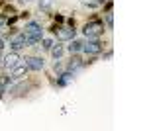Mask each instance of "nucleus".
<instances>
[{
	"label": "nucleus",
	"mask_w": 147,
	"mask_h": 131,
	"mask_svg": "<svg viewBox=\"0 0 147 131\" xmlns=\"http://www.w3.org/2000/svg\"><path fill=\"white\" fill-rule=\"evenodd\" d=\"M24 35H26V43L28 45H35L43 39V30L37 22H28L24 28Z\"/></svg>",
	"instance_id": "obj_1"
},
{
	"label": "nucleus",
	"mask_w": 147,
	"mask_h": 131,
	"mask_svg": "<svg viewBox=\"0 0 147 131\" xmlns=\"http://www.w3.org/2000/svg\"><path fill=\"white\" fill-rule=\"evenodd\" d=\"M102 32H104V24L102 22H90L84 26V30H82V33L88 37V39H94V37H100Z\"/></svg>",
	"instance_id": "obj_2"
},
{
	"label": "nucleus",
	"mask_w": 147,
	"mask_h": 131,
	"mask_svg": "<svg viewBox=\"0 0 147 131\" xmlns=\"http://www.w3.org/2000/svg\"><path fill=\"white\" fill-rule=\"evenodd\" d=\"M80 51H84L86 55H98L102 51V43L94 37V39H88L86 43H82V49Z\"/></svg>",
	"instance_id": "obj_3"
},
{
	"label": "nucleus",
	"mask_w": 147,
	"mask_h": 131,
	"mask_svg": "<svg viewBox=\"0 0 147 131\" xmlns=\"http://www.w3.org/2000/svg\"><path fill=\"white\" fill-rule=\"evenodd\" d=\"M20 61H22V59H20V55L16 53V51H12V53H8L6 57H4L2 69H4V71H12L16 65H20Z\"/></svg>",
	"instance_id": "obj_4"
},
{
	"label": "nucleus",
	"mask_w": 147,
	"mask_h": 131,
	"mask_svg": "<svg viewBox=\"0 0 147 131\" xmlns=\"http://www.w3.org/2000/svg\"><path fill=\"white\" fill-rule=\"evenodd\" d=\"M55 33L61 41H71V39H75L77 30L75 28H59V30H55Z\"/></svg>",
	"instance_id": "obj_5"
},
{
	"label": "nucleus",
	"mask_w": 147,
	"mask_h": 131,
	"mask_svg": "<svg viewBox=\"0 0 147 131\" xmlns=\"http://www.w3.org/2000/svg\"><path fill=\"white\" fill-rule=\"evenodd\" d=\"M26 65L30 71H41L43 67H45V61L41 59V57H28L26 59Z\"/></svg>",
	"instance_id": "obj_6"
},
{
	"label": "nucleus",
	"mask_w": 147,
	"mask_h": 131,
	"mask_svg": "<svg viewBox=\"0 0 147 131\" xmlns=\"http://www.w3.org/2000/svg\"><path fill=\"white\" fill-rule=\"evenodd\" d=\"M12 51H18V49H24V47H28V43H26V35L24 33H20V35H16L14 39H12Z\"/></svg>",
	"instance_id": "obj_7"
},
{
	"label": "nucleus",
	"mask_w": 147,
	"mask_h": 131,
	"mask_svg": "<svg viewBox=\"0 0 147 131\" xmlns=\"http://www.w3.org/2000/svg\"><path fill=\"white\" fill-rule=\"evenodd\" d=\"M80 69H82V61H80L79 57H73V59H71V63L67 65V71L75 75L77 71H80Z\"/></svg>",
	"instance_id": "obj_8"
},
{
	"label": "nucleus",
	"mask_w": 147,
	"mask_h": 131,
	"mask_svg": "<svg viewBox=\"0 0 147 131\" xmlns=\"http://www.w3.org/2000/svg\"><path fill=\"white\" fill-rule=\"evenodd\" d=\"M28 71H30V69H28V65H16L14 69H12V77L10 78H22Z\"/></svg>",
	"instance_id": "obj_9"
},
{
	"label": "nucleus",
	"mask_w": 147,
	"mask_h": 131,
	"mask_svg": "<svg viewBox=\"0 0 147 131\" xmlns=\"http://www.w3.org/2000/svg\"><path fill=\"white\" fill-rule=\"evenodd\" d=\"M73 73H63V75H59V78H57V84H59V86H67V84H71V82H73Z\"/></svg>",
	"instance_id": "obj_10"
},
{
	"label": "nucleus",
	"mask_w": 147,
	"mask_h": 131,
	"mask_svg": "<svg viewBox=\"0 0 147 131\" xmlns=\"http://www.w3.org/2000/svg\"><path fill=\"white\" fill-rule=\"evenodd\" d=\"M49 51H51V55H53V59H57V61H59V59L63 57V53H65V49H63L61 45H51Z\"/></svg>",
	"instance_id": "obj_11"
},
{
	"label": "nucleus",
	"mask_w": 147,
	"mask_h": 131,
	"mask_svg": "<svg viewBox=\"0 0 147 131\" xmlns=\"http://www.w3.org/2000/svg\"><path fill=\"white\" fill-rule=\"evenodd\" d=\"M67 49L71 51V53H79L80 49H82V43H80V41H75V39H71V45H69Z\"/></svg>",
	"instance_id": "obj_12"
},
{
	"label": "nucleus",
	"mask_w": 147,
	"mask_h": 131,
	"mask_svg": "<svg viewBox=\"0 0 147 131\" xmlns=\"http://www.w3.org/2000/svg\"><path fill=\"white\" fill-rule=\"evenodd\" d=\"M53 6V0H39V10H49Z\"/></svg>",
	"instance_id": "obj_13"
},
{
	"label": "nucleus",
	"mask_w": 147,
	"mask_h": 131,
	"mask_svg": "<svg viewBox=\"0 0 147 131\" xmlns=\"http://www.w3.org/2000/svg\"><path fill=\"white\" fill-rule=\"evenodd\" d=\"M8 84H10V77L2 78V80H0V92H6V88H8Z\"/></svg>",
	"instance_id": "obj_14"
},
{
	"label": "nucleus",
	"mask_w": 147,
	"mask_h": 131,
	"mask_svg": "<svg viewBox=\"0 0 147 131\" xmlns=\"http://www.w3.org/2000/svg\"><path fill=\"white\" fill-rule=\"evenodd\" d=\"M106 26L112 30V26H114V16H112V12H108V14H106Z\"/></svg>",
	"instance_id": "obj_15"
},
{
	"label": "nucleus",
	"mask_w": 147,
	"mask_h": 131,
	"mask_svg": "<svg viewBox=\"0 0 147 131\" xmlns=\"http://www.w3.org/2000/svg\"><path fill=\"white\" fill-rule=\"evenodd\" d=\"M41 43H43V49H51L53 41H51V39H41Z\"/></svg>",
	"instance_id": "obj_16"
},
{
	"label": "nucleus",
	"mask_w": 147,
	"mask_h": 131,
	"mask_svg": "<svg viewBox=\"0 0 147 131\" xmlns=\"http://www.w3.org/2000/svg\"><path fill=\"white\" fill-rule=\"evenodd\" d=\"M2 47H4V39L0 37V49H2Z\"/></svg>",
	"instance_id": "obj_17"
},
{
	"label": "nucleus",
	"mask_w": 147,
	"mask_h": 131,
	"mask_svg": "<svg viewBox=\"0 0 147 131\" xmlns=\"http://www.w3.org/2000/svg\"><path fill=\"white\" fill-rule=\"evenodd\" d=\"M26 2H30V0H26Z\"/></svg>",
	"instance_id": "obj_18"
}]
</instances>
